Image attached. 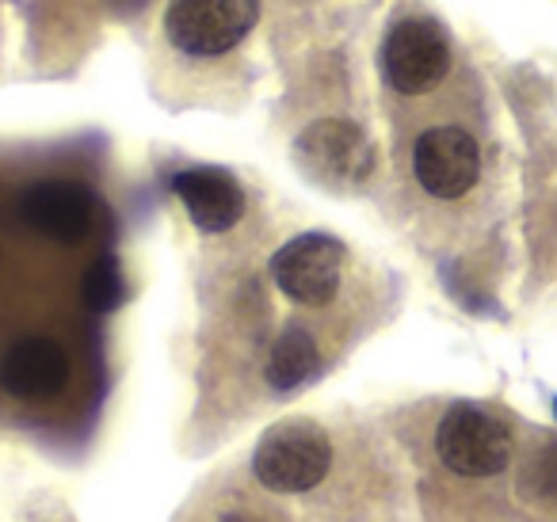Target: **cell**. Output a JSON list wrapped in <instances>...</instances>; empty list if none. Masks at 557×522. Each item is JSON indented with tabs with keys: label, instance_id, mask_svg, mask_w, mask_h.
Here are the masks:
<instances>
[{
	"label": "cell",
	"instance_id": "cell-1",
	"mask_svg": "<svg viewBox=\"0 0 557 522\" xmlns=\"http://www.w3.org/2000/svg\"><path fill=\"white\" fill-rule=\"evenodd\" d=\"M333 446L329 435L310 420H283L260 438L252 458V473L263 488L298 496L325 481Z\"/></svg>",
	"mask_w": 557,
	"mask_h": 522
},
{
	"label": "cell",
	"instance_id": "cell-2",
	"mask_svg": "<svg viewBox=\"0 0 557 522\" xmlns=\"http://www.w3.org/2000/svg\"><path fill=\"white\" fill-rule=\"evenodd\" d=\"M260 20V0H169L164 35L187 58H222Z\"/></svg>",
	"mask_w": 557,
	"mask_h": 522
},
{
	"label": "cell",
	"instance_id": "cell-3",
	"mask_svg": "<svg viewBox=\"0 0 557 522\" xmlns=\"http://www.w3.org/2000/svg\"><path fill=\"white\" fill-rule=\"evenodd\" d=\"M298 164L325 191H356L374 172V146L348 119H318L298 134Z\"/></svg>",
	"mask_w": 557,
	"mask_h": 522
},
{
	"label": "cell",
	"instance_id": "cell-4",
	"mask_svg": "<svg viewBox=\"0 0 557 522\" xmlns=\"http://www.w3.org/2000/svg\"><path fill=\"white\" fill-rule=\"evenodd\" d=\"M435 453L458 476H496L511 458V431L478 405H455L435 431Z\"/></svg>",
	"mask_w": 557,
	"mask_h": 522
},
{
	"label": "cell",
	"instance_id": "cell-5",
	"mask_svg": "<svg viewBox=\"0 0 557 522\" xmlns=\"http://www.w3.org/2000/svg\"><path fill=\"white\" fill-rule=\"evenodd\" d=\"M450 42L435 20L405 16L382 39V77L394 92L424 96L447 77Z\"/></svg>",
	"mask_w": 557,
	"mask_h": 522
},
{
	"label": "cell",
	"instance_id": "cell-6",
	"mask_svg": "<svg viewBox=\"0 0 557 522\" xmlns=\"http://www.w3.org/2000/svg\"><path fill=\"white\" fill-rule=\"evenodd\" d=\"M344 275V245L329 233H302L271 256V278L298 306H325Z\"/></svg>",
	"mask_w": 557,
	"mask_h": 522
},
{
	"label": "cell",
	"instance_id": "cell-7",
	"mask_svg": "<svg viewBox=\"0 0 557 522\" xmlns=\"http://www.w3.org/2000/svg\"><path fill=\"white\" fill-rule=\"evenodd\" d=\"M20 217L27 229L58 245H81L96 233L100 199L77 179H42L20 195Z\"/></svg>",
	"mask_w": 557,
	"mask_h": 522
},
{
	"label": "cell",
	"instance_id": "cell-8",
	"mask_svg": "<svg viewBox=\"0 0 557 522\" xmlns=\"http://www.w3.org/2000/svg\"><path fill=\"white\" fill-rule=\"evenodd\" d=\"M412 172L420 187L435 199H462L481 172L478 141L462 126H432L417 138L412 149Z\"/></svg>",
	"mask_w": 557,
	"mask_h": 522
},
{
	"label": "cell",
	"instance_id": "cell-9",
	"mask_svg": "<svg viewBox=\"0 0 557 522\" xmlns=\"http://www.w3.org/2000/svg\"><path fill=\"white\" fill-rule=\"evenodd\" d=\"M70 382V355L47 336H27L0 359V385L20 400H50Z\"/></svg>",
	"mask_w": 557,
	"mask_h": 522
},
{
	"label": "cell",
	"instance_id": "cell-10",
	"mask_svg": "<svg viewBox=\"0 0 557 522\" xmlns=\"http://www.w3.org/2000/svg\"><path fill=\"white\" fill-rule=\"evenodd\" d=\"M172 191L202 233H225L245 214V191L225 169H187L172 176Z\"/></svg>",
	"mask_w": 557,
	"mask_h": 522
},
{
	"label": "cell",
	"instance_id": "cell-11",
	"mask_svg": "<svg viewBox=\"0 0 557 522\" xmlns=\"http://www.w3.org/2000/svg\"><path fill=\"white\" fill-rule=\"evenodd\" d=\"M318 374H321L318 339L306 328H298V324H290V328L271 344V359H268L263 377H268V385L275 393H295V389H302V385H310Z\"/></svg>",
	"mask_w": 557,
	"mask_h": 522
},
{
	"label": "cell",
	"instance_id": "cell-12",
	"mask_svg": "<svg viewBox=\"0 0 557 522\" xmlns=\"http://www.w3.org/2000/svg\"><path fill=\"white\" fill-rule=\"evenodd\" d=\"M81 298L92 313H115L126 298V278L119 256H96L81 278Z\"/></svg>",
	"mask_w": 557,
	"mask_h": 522
},
{
	"label": "cell",
	"instance_id": "cell-13",
	"mask_svg": "<svg viewBox=\"0 0 557 522\" xmlns=\"http://www.w3.org/2000/svg\"><path fill=\"white\" fill-rule=\"evenodd\" d=\"M523 488L531 492V496L557 504V446H546V450H539V458L527 461Z\"/></svg>",
	"mask_w": 557,
	"mask_h": 522
},
{
	"label": "cell",
	"instance_id": "cell-14",
	"mask_svg": "<svg viewBox=\"0 0 557 522\" xmlns=\"http://www.w3.org/2000/svg\"><path fill=\"white\" fill-rule=\"evenodd\" d=\"M108 4H115L119 12H138L141 4H146V0H108Z\"/></svg>",
	"mask_w": 557,
	"mask_h": 522
},
{
	"label": "cell",
	"instance_id": "cell-15",
	"mask_svg": "<svg viewBox=\"0 0 557 522\" xmlns=\"http://www.w3.org/2000/svg\"><path fill=\"white\" fill-rule=\"evenodd\" d=\"M554 412H557V400H554Z\"/></svg>",
	"mask_w": 557,
	"mask_h": 522
}]
</instances>
